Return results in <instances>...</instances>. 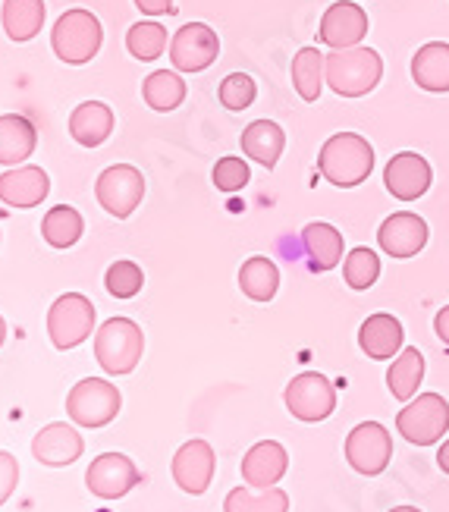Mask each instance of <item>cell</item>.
Returning <instances> with one entry per match:
<instances>
[{
    "label": "cell",
    "instance_id": "cell-36",
    "mask_svg": "<svg viewBox=\"0 0 449 512\" xmlns=\"http://www.w3.org/2000/svg\"><path fill=\"white\" fill-rule=\"evenodd\" d=\"M220 104L227 107V110H245V107H252L255 95H258V85L252 76H245V73H230L227 79L220 82Z\"/></svg>",
    "mask_w": 449,
    "mask_h": 512
},
{
    "label": "cell",
    "instance_id": "cell-4",
    "mask_svg": "<svg viewBox=\"0 0 449 512\" xmlns=\"http://www.w3.org/2000/svg\"><path fill=\"white\" fill-rule=\"evenodd\" d=\"M101 22L88 10H66L51 29V48L63 63L82 66L101 51Z\"/></svg>",
    "mask_w": 449,
    "mask_h": 512
},
{
    "label": "cell",
    "instance_id": "cell-17",
    "mask_svg": "<svg viewBox=\"0 0 449 512\" xmlns=\"http://www.w3.org/2000/svg\"><path fill=\"white\" fill-rule=\"evenodd\" d=\"M242 481L255 487V491H267V487H277V481L289 469V453L283 443L277 440H258L255 447L242 456Z\"/></svg>",
    "mask_w": 449,
    "mask_h": 512
},
{
    "label": "cell",
    "instance_id": "cell-8",
    "mask_svg": "<svg viewBox=\"0 0 449 512\" xmlns=\"http://www.w3.org/2000/svg\"><path fill=\"white\" fill-rule=\"evenodd\" d=\"M92 327H95V305L88 302L82 293L60 296L48 311L51 343L63 352L76 349L79 343H85L88 337H92Z\"/></svg>",
    "mask_w": 449,
    "mask_h": 512
},
{
    "label": "cell",
    "instance_id": "cell-21",
    "mask_svg": "<svg viewBox=\"0 0 449 512\" xmlns=\"http://www.w3.org/2000/svg\"><path fill=\"white\" fill-rule=\"evenodd\" d=\"M302 246L314 274H327L343 261V233L324 224V220H314V224L302 230Z\"/></svg>",
    "mask_w": 449,
    "mask_h": 512
},
{
    "label": "cell",
    "instance_id": "cell-33",
    "mask_svg": "<svg viewBox=\"0 0 449 512\" xmlns=\"http://www.w3.org/2000/svg\"><path fill=\"white\" fill-rule=\"evenodd\" d=\"M126 48L136 60H157L167 48V29L161 22H136L126 35Z\"/></svg>",
    "mask_w": 449,
    "mask_h": 512
},
{
    "label": "cell",
    "instance_id": "cell-43",
    "mask_svg": "<svg viewBox=\"0 0 449 512\" xmlns=\"http://www.w3.org/2000/svg\"><path fill=\"white\" fill-rule=\"evenodd\" d=\"M4 340H7V324H4V318H0V346H4Z\"/></svg>",
    "mask_w": 449,
    "mask_h": 512
},
{
    "label": "cell",
    "instance_id": "cell-9",
    "mask_svg": "<svg viewBox=\"0 0 449 512\" xmlns=\"http://www.w3.org/2000/svg\"><path fill=\"white\" fill-rule=\"evenodd\" d=\"M393 459V437L380 421H362L346 437V462L358 475H380Z\"/></svg>",
    "mask_w": 449,
    "mask_h": 512
},
{
    "label": "cell",
    "instance_id": "cell-15",
    "mask_svg": "<svg viewBox=\"0 0 449 512\" xmlns=\"http://www.w3.org/2000/svg\"><path fill=\"white\" fill-rule=\"evenodd\" d=\"M431 164L421 158L418 151H399L390 158L387 170H384V183L387 192L399 202H418V198L431 189Z\"/></svg>",
    "mask_w": 449,
    "mask_h": 512
},
{
    "label": "cell",
    "instance_id": "cell-24",
    "mask_svg": "<svg viewBox=\"0 0 449 512\" xmlns=\"http://www.w3.org/2000/svg\"><path fill=\"white\" fill-rule=\"evenodd\" d=\"M286 148V132L274 120H255L242 129V151L267 170H274Z\"/></svg>",
    "mask_w": 449,
    "mask_h": 512
},
{
    "label": "cell",
    "instance_id": "cell-42",
    "mask_svg": "<svg viewBox=\"0 0 449 512\" xmlns=\"http://www.w3.org/2000/svg\"><path fill=\"white\" fill-rule=\"evenodd\" d=\"M390 512H421L418 506H393Z\"/></svg>",
    "mask_w": 449,
    "mask_h": 512
},
{
    "label": "cell",
    "instance_id": "cell-3",
    "mask_svg": "<svg viewBox=\"0 0 449 512\" xmlns=\"http://www.w3.org/2000/svg\"><path fill=\"white\" fill-rule=\"evenodd\" d=\"M142 352H145L142 327L129 318H110L95 333V359L114 377L136 371V365L142 362Z\"/></svg>",
    "mask_w": 449,
    "mask_h": 512
},
{
    "label": "cell",
    "instance_id": "cell-16",
    "mask_svg": "<svg viewBox=\"0 0 449 512\" xmlns=\"http://www.w3.org/2000/svg\"><path fill=\"white\" fill-rule=\"evenodd\" d=\"M377 246L390 258H415L428 246V224H424V217L412 211H396L380 224Z\"/></svg>",
    "mask_w": 449,
    "mask_h": 512
},
{
    "label": "cell",
    "instance_id": "cell-25",
    "mask_svg": "<svg viewBox=\"0 0 449 512\" xmlns=\"http://www.w3.org/2000/svg\"><path fill=\"white\" fill-rule=\"evenodd\" d=\"M38 145V132L26 117L4 114L0 117V164L16 167L29 158Z\"/></svg>",
    "mask_w": 449,
    "mask_h": 512
},
{
    "label": "cell",
    "instance_id": "cell-29",
    "mask_svg": "<svg viewBox=\"0 0 449 512\" xmlns=\"http://www.w3.org/2000/svg\"><path fill=\"white\" fill-rule=\"evenodd\" d=\"M142 95L145 104L157 114H167V110H176L186 101V82L173 70H154L145 82H142Z\"/></svg>",
    "mask_w": 449,
    "mask_h": 512
},
{
    "label": "cell",
    "instance_id": "cell-19",
    "mask_svg": "<svg viewBox=\"0 0 449 512\" xmlns=\"http://www.w3.org/2000/svg\"><path fill=\"white\" fill-rule=\"evenodd\" d=\"M51 176L41 167H13L0 173V202L10 208H35L48 198Z\"/></svg>",
    "mask_w": 449,
    "mask_h": 512
},
{
    "label": "cell",
    "instance_id": "cell-39",
    "mask_svg": "<svg viewBox=\"0 0 449 512\" xmlns=\"http://www.w3.org/2000/svg\"><path fill=\"white\" fill-rule=\"evenodd\" d=\"M136 7L148 16H161L173 10V0H136Z\"/></svg>",
    "mask_w": 449,
    "mask_h": 512
},
{
    "label": "cell",
    "instance_id": "cell-35",
    "mask_svg": "<svg viewBox=\"0 0 449 512\" xmlns=\"http://www.w3.org/2000/svg\"><path fill=\"white\" fill-rule=\"evenodd\" d=\"M104 286L114 299H132V296H139V289L145 286V274L136 261H114L107 267Z\"/></svg>",
    "mask_w": 449,
    "mask_h": 512
},
{
    "label": "cell",
    "instance_id": "cell-31",
    "mask_svg": "<svg viewBox=\"0 0 449 512\" xmlns=\"http://www.w3.org/2000/svg\"><path fill=\"white\" fill-rule=\"evenodd\" d=\"M44 26V0H4V29L13 41H32Z\"/></svg>",
    "mask_w": 449,
    "mask_h": 512
},
{
    "label": "cell",
    "instance_id": "cell-18",
    "mask_svg": "<svg viewBox=\"0 0 449 512\" xmlns=\"http://www.w3.org/2000/svg\"><path fill=\"white\" fill-rule=\"evenodd\" d=\"M85 450V443L76 428L54 421V425L41 428L32 440V456L41 465H51V469H63V465H73Z\"/></svg>",
    "mask_w": 449,
    "mask_h": 512
},
{
    "label": "cell",
    "instance_id": "cell-40",
    "mask_svg": "<svg viewBox=\"0 0 449 512\" xmlns=\"http://www.w3.org/2000/svg\"><path fill=\"white\" fill-rule=\"evenodd\" d=\"M434 330H437V337L443 340V346H449V305H443V308L437 311Z\"/></svg>",
    "mask_w": 449,
    "mask_h": 512
},
{
    "label": "cell",
    "instance_id": "cell-2",
    "mask_svg": "<svg viewBox=\"0 0 449 512\" xmlns=\"http://www.w3.org/2000/svg\"><path fill=\"white\" fill-rule=\"evenodd\" d=\"M380 76H384V60L365 44L346 51H330L327 57V85L340 98H365L377 88Z\"/></svg>",
    "mask_w": 449,
    "mask_h": 512
},
{
    "label": "cell",
    "instance_id": "cell-13",
    "mask_svg": "<svg viewBox=\"0 0 449 512\" xmlns=\"http://www.w3.org/2000/svg\"><path fill=\"white\" fill-rule=\"evenodd\" d=\"M139 481H142L139 469L123 453H104L88 465V472H85V487L101 500H120Z\"/></svg>",
    "mask_w": 449,
    "mask_h": 512
},
{
    "label": "cell",
    "instance_id": "cell-30",
    "mask_svg": "<svg viewBox=\"0 0 449 512\" xmlns=\"http://www.w3.org/2000/svg\"><path fill=\"white\" fill-rule=\"evenodd\" d=\"M82 230H85L82 214L76 208H70V205L51 208L48 214H44V220H41V236H44V242H48L51 249H70V246H76V242L82 239Z\"/></svg>",
    "mask_w": 449,
    "mask_h": 512
},
{
    "label": "cell",
    "instance_id": "cell-20",
    "mask_svg": "<svg viewBox=\"0 0 449 512\" xmlns=\"http://www.w3.org/2000/svg\"><path fill=\"white\" fill-rule=\"evenodd\" d=\"M402 340H406V330H402L399 318L387 315V311H377V315H371L358 327V346L374 362H387L393 355H399Z\"/></svg>",
    "mask_w": 449,
    "mask_h": 512
},
{
    "label": "cell",
    "instance_id": "cell-6",
    "mask_svg": "<svg viewBox=\"0 0 449 512\" xmlns=\"http://www.w3.org/2000/svg\"><path fill=\"white\" fill-rule=\"evenodd\" d=\"M396 431L415 447H431L449 431V403L440 393H421L396 415Z\"/></svg>",
    "mask_w": 449,
    "mask_h": 512
},
{
    "label": "cell",
    "instance_id": "cell-10",
    "mask_svg": "<svg viewBox=\"0 0 449 512\" xmlns=\"http://www.w3.org/2000/svg\"><path fill=\"white\" fill-rule=\"evenodd\" d=\"M95 195L101 208L117 217V220H126L132 211L142 205V195H145V176L132 167V164H114L107 167L98 183H95Z\"/></svg>",
    "mask_w": 449,
    "mask_h": 512
},
{
    "label": "cell",
    "instance_id": "cell-38",
    "mask_svg": "<svg viewBox=\"0 0 449 512\" xmlns=\"http://www.w3.org/2000/svg\"><path fill=\"white\" fill-rule=\"evenodd\" d=\"M16 481H19V462L10 453L0 450V506H4L13 497Z\"/></svg>",
    "mask_w": 449,
    "mask_h": 512
},
{
    "label": "cell",
    "instance_id": "cell-28",
    "mask_svg": "<svg viewBox=\"0 0 449 512\" xmlns=\"http://www.w3.org/2000/svg\"><path fill=\"white\" fill-rule=\"evenodd\" d=\"M327 79V60L318 48H302L293 57V85L302 101H321V88Z\"/></svg>",
    "mask_w": 449,
    "mask_h": 512
},
{
    "label": "cell",
    "instance_id": "cell-11",
    "mask_svg": "<svg viewBox=\"0 0 449 512\" xmlns=\"http://www.w3.org/2000/svg\"><path fill=\"white\" fill-rule=\"evenodd\" d=\"M220 54V38L205 22H189L170 41V63L176 73H201L217 60Z\"/></svg>",
    "mask_w": 449,
    "mask_h": 512
},
{
    "label": "cell",
    "instance_id": "cell-27",
    "mask_svg": "<svg viewBox=\"0 0 449 512\" xmlns=\"http://www.w3.org/2000/svg\"><path fill=\"white\" fill-rule=\"evenodd\" d=\"M239 289L252 302H271L280 289V271L271 258L255 255L239 267Z\"/></svg>",
    "mask_w": 449,
    "mask_h": 512
},
{
    "label": "cell",
    "instance_id": "cell-12",
    "mask_svg": "<svg viewBox=\"0 0 449 512\" xmlns=\"http://www.w3.org/2000/svg\"><path fill=\"white\" fill-rule=\"evenodd\" d=\"M368 29H371L368 13L355 0H336L321 16L318 41L327 44L330 51H346V48H358L365 41Z\"/></svg>",
    "mask_w": 449,
    "mask_h": 512
},
{
    "label": "cell",
    "instance_id": "cell-14",
    "mask_svg": "<svg viewBox=\"0 0 449 512\" xmlns=\"http://www.w3.org/2000/svg\"><path fill=\"white\" fill-rule=\"evenodd\" d=\"M214 465L217 456L208 440H186L173 456V481L179 484V491L201 497L214 481Z\"/></svg>",
    "mask_w": 449,
    "mask_h": 512
},
{
    "label": "cell",
    "instance_id": "cell-34",
    "mask_svg": "<svg viewBox=\"0 0 449 512\" xmlns=\"http://www.w3.org/2000/svg\"><path fill=\"white\" fill-rule=\"evenodd\" d=\"M380 277V258L377 252H371L368 246H358L346 255L343 261V280L349 283V289H371Z\"/></svg>",
    "mask_w": 449,
    "mask_h": 512
},
{
    "label": "cell",
    "instance_id": "cell-37",
    "mask_svg": "<svg viewBox=\"0 0 449 512\" xmlns=\"http://www.w3.org/2000/svg\"><path fill=\"white\" fill-rule=\"evenodd\" d=\"M211 180L220 192H239V189L249 186L252 170L242 158H220L211 170Z\"/></svg>",
    "mask_w": 449,
    "mask_h": 512
},
{
    "label": "cell",
    "instance_id": "cell-26",
    "mask_svg": "<svg viewBox=\"0 0 449 512\" xmlns=\"http://www.w3.org/2000/svg\"><path fill=\"white\" fill-rule=\"evenodd\" d=\"M421 381H424V355L415 346H406L387 371V387H390L393 399L409 403V399H415Z\"/></svg>",
    "mask_w": 449,
    "mask_h": 512
},
{
    "label": "cell",
    "instance_id": "cell-1",
    "mask_svg": "<svg viewBox=\"0 0 449 512\" xmlns=\"http://www.w3.org/2000/svg\"><path fill=\"white\" fill-rule=\"evenodd\" d=\"M318 170L336 189H355L374 170V148L358 132H336L318 154Z\"/></svg>",
    "mask_w": 449,
    "mask_h": 512
},
{
    "label": "cell",
    "instance_id": "cell-41",
    "mask_svg": "<svg viewBox=\"0 0 449 512\" xmlns=\"http://www.w3.org/2000/svg\"><path fill=\"white\" fill-rule=\"evenodd\" d=\"M437 465L449 475V440H443V447L437 450Z\"/></svg>",
    "mask_w": 449,
    "mask_h": 512
},
{
    "label": "cell",
    "instance_id": "cell-23",
    "mask_svg": "<svg viewBox=\"0 0 449 512\" xmlns=\"http://www.w3.org/2000/svg\"><path fill=\"white\" fill-rule=\"evenodd\" d=\"M412 79L424 92L443 95L449 92V44L446 41H431L418 48L412 57Z\"/></svg>",
    "mask_w": 449,
    "mask_h": 512
},
{
    "label": "cell",
    "instance_id": "cell-32",
    "mask_svg": "<svg viewBox=\"0 0 449 512\" xmlns=\"http://www.w3.org/2000/svg\"><path fill=\"white\" fill-rule=\"evenodd\" d=\"M223 512H289V497L280 487H267V491L236 487L223 500Z\"/></svg>",
    "mask_w": 449,
    "mask_h": 512
},
{
    "label": "cell",
    "instance_id": "cell-7",
    "mask_svg": "<svg viewBox=\"0 0 449 512\" xmlns=\"http://www.w3.org/2000/svg\"><path fill=\"white\" fill-rule=\"evenodd\" d=\"M283 403L289 409V415L308 421V425H318V421H327L336 409V390L318 371H302L293 381L286 384Z\"/></svg>",
    "mask_w": 449,
    "mask_h": 512
},
{
    "label": "cell",
    "instance_id": "cell-5",
    "mask_svg": "<svg viewBox=\"0 0 449 512\" xmlns=\"http://www.w3.org/2000/svg\"><path fill=\"white\" fill-rule=\"evenodd\" d=\"M120 406H123L120 390L110 381H101V377H85V381H79L70 390V396H66V415H70V421H76L79 428L110 425V421L117 418Z\"/></svg>",
    "mask_w": 449,
    "mask_h": 512
},
{
    "label": "cell",
    "instance_id": "cell-22",
    "mask_svg": "<svg viewBox=\"0 0 449 512\" xmlns=\"http://www.w3.org/2000/svg\"><path fill=\"white\" fill-rule=\"evenodd\" d=\"M114 132V110H110L104 101H85L73 110L70 117V136L82 145V148H98L110 139Z\"/></svg>",
    "mask_w": 449,
    "mask_h": 512
}]
</instances>
